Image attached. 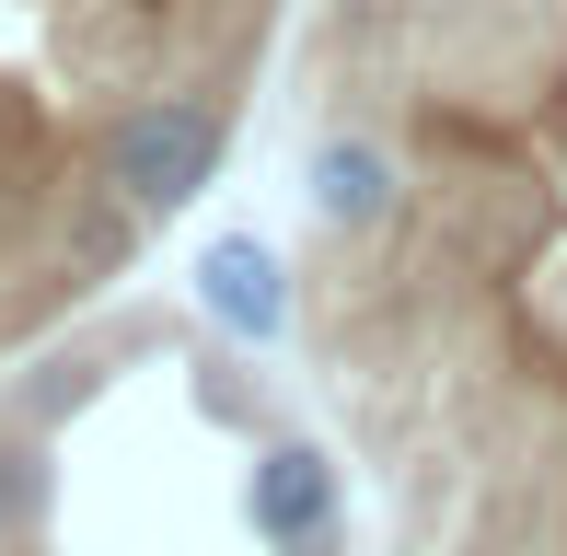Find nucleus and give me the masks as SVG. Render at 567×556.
Here are the masks:
<instances>
[{"label": "nucleus", "mask_w": 567, "mask_h": 556, "mask_svg": "<svg viewBox=\"0 0 567 556\" xmlns=\"http://www.w3.org/2000/svg\"><path fill=\"white\" fill-rule=\"evenodd\" d=\"M220 151H231L220 105H197V93H140V105L105 128V197H127L140 220H163V209H186V197L220 174Z\"/></svg>", "instance_id": "nucleus-1"}, {"label": "nucleus", "mask_w": 567, "mask_h": 556, "mask_svg": "<svg viewBox=\"0 0 567 556\" xmlns=\"http://www.w3.org/2000/svg\"><path fill=\"white\" fill-rule=\"evenodd\" d=\"M244 522H255V545H278V556H337L348 487H337V464H324L313 441H267L244 464Z\"/></svg>", "instance_id": "nucleus-2"}, {"label": "nucleus", "mask_w": 567, "mask_h": 556, "mask_svg": "<svg viewBox=\"0 0 567 556\" xmlns=\"http://www.w3.org/2000/svg\"><path fill=\"white\" fill-rule=\"evenodd\" d=\"M197 301H209L244 348L290 337V278H278V244L267 233H220L209 256H197Z\"/></svg>", "instance_id": "nucleus-3"}, {"label": "nucleus", "mask_w": 567, "mask_h": 556, "mask_svg": "<svg viewBox=\"0 0 567 556\" xmlns=\"http://www.w3.org/2000/svg\"><path fill=\"white\" fill-rule=\"evenodd\" d=\"M301 186H313V209L337 220V233H382V220H394V197H405V174H394V151H382V140L337 128L313 163H301Z\"/></svg>", "instance_id": "nucleus-4"}, {"label": "nucleus", "mask_w": 567, "mask_h": 556, "mask_svg": "<svg viewBox=\"0 0 567 556\" xmlns=\"http://www.w3.org/2000/svg\"><path fill=\"white\" fill-rule=\"evenodd\" d=\"M70 256H82V267H127V256H140V209L93 186V197H82V220H70Z\"/></svg>", "instance_id": "nucleus-5"}]
</instances>
